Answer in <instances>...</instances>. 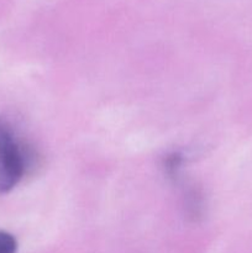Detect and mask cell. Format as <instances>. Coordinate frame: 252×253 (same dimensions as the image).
Returning a JSON list of instances; mask_svg holds the SVG:
<instances>
[{
  "label": "cell",
  "mask_w": 252,
  "mask_h": 253,
  "mask_svg": "<svg viewBox=\"0 0 252 253\" xmlns=\"http://www.w3.org/2000/svg\"><path fill=\"white\" fill-rule=\"evenodd\" d=\"M17 250V242L12 235L0 231V253H15Z\"/></svg>",
  "instance_id": "3"
},
{
  "label": "cell",
  "mask_w": 252,
  "mask_h": 253,
  "mask_svg": "<svg viewBox=\"0 0 252 253\" xmlns=\"http://www.w3.org/2000/svg\"><path fill=\"white\" fill-rule=\"evenodd\" d=\"M183 165V156L180 153H172L165 161V168L170 178H177L178 172Z\"/></svg>",
  "instance_id": "2"
},
{
  "label": "cell",
  "mask_w": 252,
  "mask_h": 253,
  "mask_svg": "<svg viewBox=\"0 0 252 253\" xmlns=\"http://www.w3.org/2000/svg\"><path fill=\"white\" fill-rule=\"evenodd\" d=\"M26 156L15 140L14 131L0 119V193L11 190L24 175Z\"/></svg>",
  "instance_id": "1"
}]
</instances>
